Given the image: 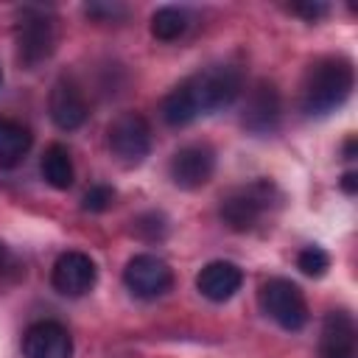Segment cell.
<instances>
[{
    "mask_svg": "<svg viewBox=\"0 0 358 358\" xmlns=\"http://www.w3.org/2000/svg\"><path fill=\"white\" fill-rule=\"evenodd\" d=\"M48 112H50V120H53L62 131H73V129L84 126V120L90 117V106H87L84 92H81L78 84H76L73 78H67V76H62V78L50 87Z\"/></svg>",
    "mask_w": 358,
    "mask_h": 358,
    "instance_id": "11",
    "label": "cell"
},
{
    "mask_svg": "<svg viewBox=\"0 0 358 358\" xmlns=\"http://www.w3.org/2000/svg\"><path fill=\"white\" fill-rule=\"evenodd\" d=\"M190 25V17L185 8H176V6H162L151 14V34L162 42H173L179 39Z\"/></svg>",
    "mask_w": 358,
    "mask_h": 358,
    "instance_id": "18",
    "label": "cell"
},
{
    "mask_svg": "<svg viewBox=\"0 0 358 358\" xmlns=\"http://www.w3.org/2000/svg\"><path fill=\"white\" fill-rule=\"evenodd\" d=\"M355 73L352 62L344 56H322L316 59L302 81V112L308 115H330L336 112L352 92Z\"/></svg>",
    "mask_w": 358,
    "mask_h": 358,
    "instance_id": "1",
    "label": "cell"
},
{
    "mask_svg": "<svg viewBox=\"0 0 358 358\" xmlns=\"http://www.w3.org/2000/svg\"><path fill=\"white\" fill-rule=\"evenodd\" d=\"M31 148V131L14 117H0V168H14Z\"/></svg>",
    "mask_w": 358,
    "mask_h": 358,
    "instance_id": "15",
    "label": "cell"
},
{
    "mask_svg": "<svg viewBox=\"0 0 358 358\" xmlns=\"http://www.w3.org/2000/svg\"><path fill=\"white\" fill-rule=\"evenodd\" d=\"M6 268H11V260H8V252H6V246L0 243V274H3Z\"/></svg>",
    "mask_w": 358,
    "mask_h": 358,
    "instance_id": "26",
    "label": "cell"
},
{
    "mask_svg": "<svg viewBox=\"0 0 358 358\" xmlns=\"http://www.w3.org/2000/svg\"><path fill=\"white\" fill-rule=\"evenodd\" d=\"M22 355L25 358H73V336L64 324L45 319L34 322L22 333Z\"/></svg>",
    "mask_w": 358,
    "mask_h": 358,
    "instance_id": "12",
    "label": "cell"
},
{
    "mask_svg": "<svg viewBox=\"0 0 358 358\" xmlns=\"http://www.w3.org/2000/svg\"><path fill=\"white\" fill-rule=\"evenodd\" d=\"M84 14L90 20H98V22H117L129 14V8L123 3H87Z\"/></svg>",
    "mask_w": 358,
    "mask_h": 358,
    "instance_id": "22",
    "label": "cell"
},
{
    "mask_svg": "<svg viewBox=\"0 0 358 358\" xmlns=\"http://www.w3.org/2000/svg\"><path fill=\"white\" fill-rule=\"evenodd\" d=\"M182 84L196 112L204 115V112H218V109L232 106L243 90V76L235 64H210L187 76Z\"/></svg>",
    "mask_w": 358,
    "mask_h": 358,
    "instance_id": "3",
    "label": "cell"
},
{
    "mask_svg": "<svg viewBox=\"0 0 358 358\" xmlns=\"http://www.w3.org/2000/svg\"><path fill=\"white\" fill-rule=\"evenodd\" d=\"M260 308L263 313L277 322L282 330L296 333L308 324V302L305 294L299 291L296 282L285 280V277H271L268 282H263L260 288Z\"/></svg>",
    "mask_w": 358,
    "mask_h": 358,
    "instance_id": "5",
    "label": "cell"
},
{
    "mask_svg": "<svg viewBox=\"0 0 358 358\" xmlns=\"http://www.w3.org/2000/svg\"><path fill=\"white\" fill-rule=\"evenodd\" d=\"M159 112H162V120H165L168 126H176V129H179V126H187V123H193V120L199 117V112H196V106H193V101H190L185 84H176V87L162 98Z\"/></svg>",
    "mask_w": 358,
    "mask_h": 358,
    "instance_id": "17",
    "label": "cell"
},
{
    "mask_svg": "<svg viewBox=\"0 0 358 358\" xmlns=\"http://www.w3.org/2000/svg\"><path fill=\"white\" fill-rule=\"evenodd\" d=\"M115 187H109V185H92L87 193H84V201H81V207L87 210V213H103V210H109L112 204H115Z\"/></svg>",
    "mask_w": 358,
    "mask_h": 358,
    "instance_id": "21",
    "label": "cell"
},
{
    "mask_svg": "<svg viewBox=\"0 0 358 358\" xmlns=\"http://www.w3.org/2000/svg\"><path fill=\"white\" fill-rule=\"evenodd\" d=\"M0 84H3V70H0Z\"/></svg>",
    "mask_w": 358,
    "mask_h": 358,
    "instance_id": "27",
    "label": "cell"
},
{
    "mask_svg": "<svg viewBox=\"0 0 358 358\" xmlns=\"http://www.w3.org/2000/svg\"><path fill=\"white\" fill-rule=\"evenodd\" d=\"M344 157H347V159H352V157H355V137H352V134H350V137H347V143H344Z\"/></svg>",
    "mask_w": 358,
    "mask_h": 358,
    "instance_id": "25",
    "label": "cell"
},
{
    "mask_svg": "<svg viewBox=\"0 0 358 358\" xmlns=\"http://www.w3.org/2000/svg\"><path fill=\"white\" fill-rule=\"evenodd\" d=\"M95 280H98V268L92 257L84 252L59 255L50 271V282L62 296H84L95 288Z\"/></svg>",
    "mask_w": 358,
    "mask_h": 358,
    "instance_id": "10",
    "label": "cell"
},
{
    "mask_svg": "<svg viewBox=\"0 0 358 358\" xmlns=\"http://www.w3.org/2000/svg\"><path fill=\"white\" fill-rule=\"evenodd\" d=\"M109 148L123 165H140L151 151V126L140 112H120L109 129Z\"/></svg>",
    "mask_w": 358,
    "mask_h": 358,
    "instance_id": "6",
    "label": "cell"
},
{
    "mask_svg": "<svg viewBox=\"0 0 358 358\" xmlns=\"http://www.w3.org/2000/svg\"><path fill=\"white\" fill-rule=\"evenodd\" d=\"M241 285H243V271H241V266H235L229 260H213V263L201 266V271L196 274V288L210 302L232 299L241 291Z\"/></svg>",
    "mask_w": 358,
    "mask_h": 358,
    "instance_id": "13",
    "label": "cell"
},
{
    "mask_svg": "<svg viewBox=\"0 0 358 358\" xmlns=\"http://www.w3.org/2000/svg\"><path fill=\"white\" fill-rule=\"evenodd\" d=\"M291 11L299 14V17H305L308 22H316L319 17H324V14L330 11V6H327V3H316V0L310 3V0H308V3H294Z\"/></svg>",
    "mask_w": 358,
    "mask_h": 358,
    "instance_id": "23",
    "label": "cell"
},
{
    "mask_svg": "<svg viewBox=\"0 0 358 358\" xmlns=\"http://www.w3.org/2000/svg\"><path fill=\"white\" fill-rule=\"evenodd\" d=\"M322 358H355V322L347 310H333L322 322Z\"/></svg>",
    "mask_w": 358,
    "mask_h": 358,
    "instance_id": "14",
    "label": "cell"
},
{
    "mask_svg": "<svg viewBox=\"0 0 358 358\" xmlns=\"http://www.w3.org/2000/svg\"><path fill=\"white\" fill-rule=\"evenodd\" d=\"M280 201V190L268 179H255L249 185H241L229 190L221 199V221L232 232H249L260 224V218Z\"/></svg>",
    "mask_w": 358,
    "mask_h": 358,
    "instance_id": "4",
    "label": "cell"
},
{
    "mask_svg": "<svg viewBox=\"0 0 358 358\" xmlns=\"http://www.w3.org/2000/svg\"><path fill=\"white\" fill-rule=\"evenodd\" d=\"M56 42H59V28H56V17L48 8L25 6L17 14L14 45H17V62L22 67L34 70L42 62H48L56 50Z\"/></svg>",
    "mask_w": 358,
    "mask_h": 358,
    "instance_id": "2",
    "label": "cell"
},
{
    "mask_svg": "<svg viewBox=\"0 0 358 358\" xmlns=\"http://www.w3.org/2000/svg\"><path fill=\"white\" fill-rule=\"evenodd\" d=\"M341 190L350 193V196L358 193V173H355V171H347V173L341 176Z\"/></svg>",
    "mask_w": 358,
    "mask_h": 358,
    "instance_id": "24",
    "label": "cell"
},
{
    "mask_svg": "<svg viewBox=\"0 0 358 358\" xmlns=\"http://www.w3.org/2000/svg\"><path fill=\"white\" fill-rule=\"evenodd\" d=\"M123 282L137 299H157L171 291L173 271L157 255H134L123 268Z\"/></svg>",
    "mask_w": 358,
    "mask_h": 358,
    "instance_id": "7",
    "label": "cell"
},
{
    "mask_svg": "<svg viewBox=\"0 0 358 358\" xmlns=\"http://www.w3.org/2000/svg\"><path fill=\"white\" fill-rule=\"evenodd\" d=\"M280 117H282V101H280V90L260 78L252 84V90L246 92V103H243V126L246 131L252 134H271L277 131L280 126Z\"/></svg>",
    "mask_w": 358,
    "mask_h": 358,
    "instance_id": "8",
    "label": "cell"
},
{
    "mask_svg": "<svg viewBox=\"0 0 358 358\" xmlns=\"http://www.w3.org/2000/svg\"><path fill=\"white\" fill-rule=\"evenodd\" d=\"M171 179L182 190L204 187L215 171V151L207 143H190L171 157Z\"/></svg>",
    "mask_w": 358,
    "mask_h": 358,
    "instance_id": "9",
    "label": "cell"
},
{
    "mask_svg": "<svg viewBox=\"0 0 358 358\" xmlns=\"http://www.w3.org/2000/svg\"><path fill=\"white\" fill-rule=\"evenodd\" d=\"M42 176L50 187L56 190H67L73 182H76V171H73V159H70V151L62 145V143H50L42 154Z\"/></svg>",
    "mask_w": 358,
    "mask_h": 358,
    "instance_id": "16",
    "label": "cell"
},
{
    "mask_svg": "<svg viewBox=\"0 0 358 358\" xmlns=\"http://www.w3.org/2000/svg\"><path fill=\"white\" fill-rule=\"evenodd\" d=\"M296 268L308 277H324L330 268V255L322 246H305L296 255Z\"/></svg>",
    "mask_w": 358,
    "mask_h": 358,
    "instance_id": "20",
    "label": "cell"
},
{
    "mask_svg": "<svg viewBox=\"0 0 358 358\" xmlns=\"http://www.w3.org/2000/svg\"><path fill=\"white\" fill-rule=\"evenodd\" d=\"M131 232L143 241H162L168 235V218L157 210H148V213H140L134 221H131Z\"/></svg>",
    "mask_w": 358,
    "mask_h": 358,
    "instance_id": "19",
    "label": "cell"
}]
</instances>
